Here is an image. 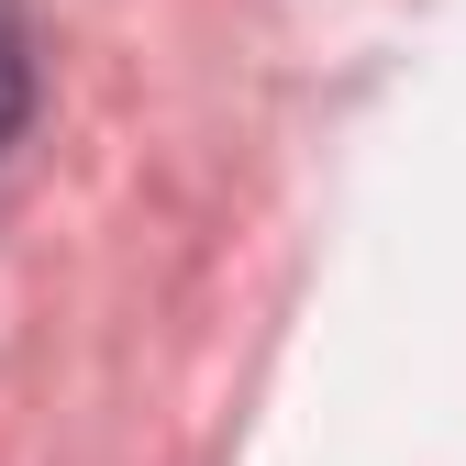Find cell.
Returning <instances> with one entry per match:
<instances>
[{"label": "cell", "instance_id": "cell-1", "mask_svg": "<svg viewBox=\"0 0 466 466\" xmlns=\"http://www.w3.org/2000/svg\"><path fill=\"white\" fill-rule=\"evenodd\" d=\"M34 111V56H23V0H0V145Z\"/></svg>", "mask_w": 466, "mask_h": 466}]
</instances>
